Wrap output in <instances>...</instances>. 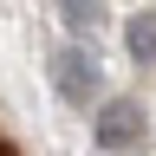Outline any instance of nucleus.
Returning a JSON list of instances; mask_svg holds the SVG:
<instances>
[{
	"instance_id": "1",
	"label": "nucleus",
	"mask_w": 156,
	"mask_h": 156,
	"mask_svg": "<svg viewBox=\"0 0 156 156\" xmlns=\"http://www.w3.org/2000/svg\"><path fill=\"white\" fill-rule=\"evenodd\" d=\"M91 143L104 156H143L150 150V124L136 98H104V111L91 117Z\"/></svg>"
},
{
	"instance_id": "2",
	"label": "nucleus",
	"mask_w": 156,
	"mask_h": 156,
	"mask_svg": "<svg viewBox=\"0 0 156 156\" xmlns=\"http://www.w3.org/2000/svg\"><path fill=\"white\" fill-rule=\"evenodd\" d=\"M52 91L65 98V104L104 98V65H98V52H91V46H58V52H52Z\"/></svg>"
},
{
	"instance_id": "3",
	"label": "nucleus",
	"mask_w": 156,
	"mask_h": 156,
	"mask_svg": "<svg viewBox=\"0 0 156 156\" xmlns=\"http://www.w3.org/2000/svg\"><path fill=\"white\" fill-rule=\"evenodd\" d=\"M58 20H65V33L85 46V39H98V33H104L111 7H91V0H65V7H58Z\"/></svg>"
},
{
	"instance_id": "4",
	"label": "nucleus",
	"mask_w": 156,
	"mask_h": 156,
	"mask_svg": "<svg viewBox=\"0 0 156 156\" xmlns=\"http://www.w3.org/2000/svg\"><path fill=\"white\" fill-rule=\"evenodd\" d=\"M124 46H130L136 65H156V7H143V13L124 20Z\"/></svg>"
},
{
	"instance_id": "5",
	"label": "nucleus",
	"mask_w": 156,
	"mask_h": 156,
	"mask_svg": "<svg viewBox=\"0 0 156 156\" xmlns=\"http://www.w3.org/2000/svg\"><path fill=\"white\" fill-rule=\"evenodd\" d=\"M0 156H20V150H13V143H7V136H0Z\"/></svg>"
}]
</instances>
